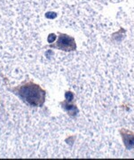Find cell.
<instances>
[{
  "mask_svg": "<svg viewBox=\"0 0 134 160\" xmlns=\"http://www.w3.org/2000/svg\"><path fill=\"white\" fill-rule=\"evenodd\" d=\"M56 39V36L54 34H51L48 37V42L49 43H53V41Z\"/></svg>",
  "mask_w": 134,
  "mask_h": 160,
  "instance_id": "obj_4",
  "label": "cell"
},
{
  "mask_svg": "<svg viewBox=\"0 0 134 160\" xmlns=\"http://www.w3.org/2000/svg\"><path fill=\"white\" fill-rule=\"evenodd\" d=\"M120 133L125 148L127 149H134V132L127 129H121Z\"/></svg>",
  "mask_w": 134,
  "mask_h": 160,
  "instance_id": "obj_3",
  "label": "cell"
},
{
  "mask_svg": "<svg viewBox=\"0 0 134 160\" xmlns=\"http://www.w3.org/2000/svg\"><path fill=\"white\" fill-rule=\"evenodd\" d=\"M52 46L63 51H74L76 47L75 38L66 34L60 35L56 44Z\"/></svg>",
  "mask_w": 134,
  "mask_h": 160,
  "instance_id": "obj_2",
  "label": "cell"
},
{
  "mask_svg": "<svg viewBox=\"0 0 134 160\" xmlns=\"http://www.w3.org/2000/svg\"><path fill=\"white\" fill-rule=\"evenodd\" d=\"M20 96L31 106H39L45 102V92L39 86L32 83L22 86L19 90Z\"/></svg>",
  "mask_w": 134,
  "mask_h": 160,
  "instance_id": "obj_1",
  "label": "cell"
}]
</instances>
